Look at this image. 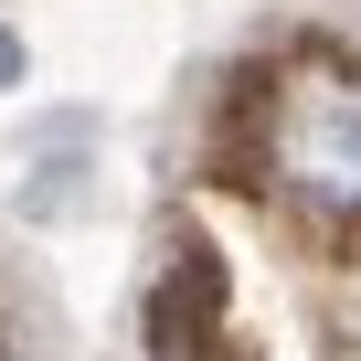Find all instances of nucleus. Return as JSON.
Wrapping results in <instances>:
<instances>
[{
  "mask_svg": "<svg viewBox=\"0 0 361 361\" xmlns=\"http://www.w3.org/2000/svg\"><path fill=\"white\" fill-rule=\"evenodd\" d=\"M276 192L319 224H361V75L350 64H287L266 117Z\"/></svg>",
  "mask_w": 361,
  "mask_h": 361,
  "instance_id": "f257e3e1",
  "label": "nucleus"
},
{
  "mask_svg": "<svg viewBox=\"0 0 361 361\" xmlns=\"http://www.w3.org/2000/svg\"><path fill=\"white\" fill-rule=\"evenodd\" d=\"M0 85H22V32L0 22Z\"/></svg>",
  "mask_w": 361,
  "mask_h": 361,
  "instance_id": "f03ea898",
  "label": "nucleus"
}]
</instances>
